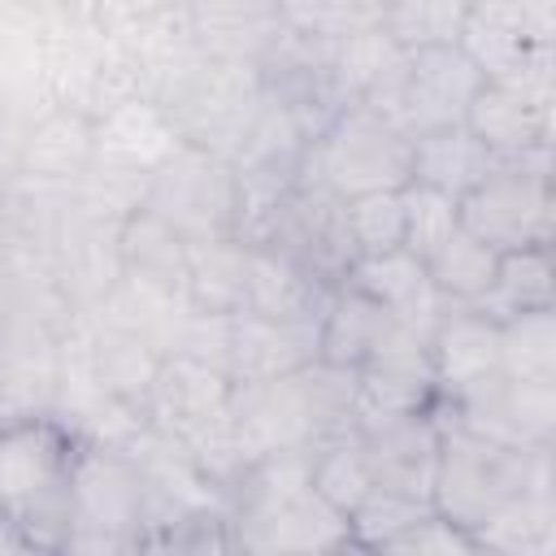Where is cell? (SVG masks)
Wrapping results in <instances>:
<instances>
[{
  "instance_id": "6da1fadb",
  "label": "cell",
  "mask_w": 556,
  "mask_h": 556,
  "mask_svg": "<svg viewBox=\"0 0 556 556\" xmlns=\"http://www.w3.org/2000/svg\"><path fill=\"white\" fill-rule=\"evenodd\" d=\"M308 452H265L243 465L226 491L235 552L287 556V552H343L352 547L348 517L330 508L308 482Z\"/></svg>"
},
{
  "instance_id": "7a4b0ae2",
  "label": "cell",
  "mask_w": 556,
  "mask_h": 556,
  "mask_svg": "<svg viewBox=\"0 0 556 556\" xmlns=\"http://www.w3.org/2000/svg\"><path fill=\"white\" fill-rule=\"evenodd\" d=\"M230 426L248 460L313 447L356 426V374L317 356L269 382H235Z\"/></svg>"
},
{
  "instance_id": "3957f363",
  "label": "cell",
  "mask_w": 556,
  "mask_h": 556,
  "mask_svg": "<svg viewBox=\"0 0 556 556\" xmlns=\"http://www.w3.org/2000/svg\"><path fill=\"white\" fill-rule=\"evenodd\" d=\"M78 434L56 413L0 421V513H9L35 552H61L70 530V473Z\"/></svg>"
},
{
  "instance_id": "277c9868",
  "label": "cell",
  "mask_w": 556,
  "mask_h": 556,
  "mask_svg": "<svg viewBox=\"0 0 556 556\" xmlns=\"http://www.w3.org/2000/svg\"><path fill=\"white\" fill-rule=\"evenodd\" d=\"M148 508H152V486L139 473V465L113 443L78 439V456L70 473V530L61 552H87V556L139 552Z\"/></svg>"
},
{
  "instance_id": "5b68a950",
  "label": "cell",
  "mask_w": 556,
  "mask_h": 556,
  "mask_svg": "<svg viewBox=\"0 0 556 556\" xmlns=\"http://www.w3.org/2000/svg\"><path fill=\"white\" fill-rule=\"evenodd\" d=\"M261 100H265L261 65L200 52L169 83V91L156 104L174 122V130H178L182 143L208 148V152H217V156L230 161L235 148L243 143L248 126L256 122Z\"/></svg>"
},
{
  "instance_id": "8992f818",
  "label": "cell",
  "mask_w": 556,
  "mask_h": 556,
  "mask_svg": "<svg viewBox=\"0 0 556 556\" xmlns=\"http://www.w3.org/2000/svg\"><path fill=\"white\" fill-rule=\"evenodd\" d=\"M304 169L343 200L365 191H391L404 187L413 174V135L369 104H343L313 135Z\"/></svg>"
},
{
  "instance_id": "52a82bcc",
  "label": "cell",
  "mask_w": 556,
  "mask_h": 556,
  "mask_svg": "<svg viewBox=\"0 0 556 556\" xmlns=\"http://www.w3.org/2000/svg\"><path fill=\"white\" fill-rule=\"evenodd\" d=\"M439 421H443V434H439L430 504L443 517L473 530L486 513H495L504 500H513L526 486L530 460L539 447H513V443L478 434L460 421H447V417H439Z\"/></svg>"
},
{
  "instance_id": "ba28073f",
  "label": "cell",
  "mask_w": 556,
  "mask_h": 556,
  "mask_svg": "<svg viewBox=\"0 0 556 556\" xmlns=\"http://www.w3.org/2000/svg\"><path fill=\"white\" fill-rule=\"evenodd\" d=\"M248 239L274 248L278 256H287L326 287H339L348 278V265L356 261L348 235V200L334 195L326 182H317L308 169L265 208V217Z\"/></svg>"
},
{
  "instance_id": "9c48e42d",
  "label": "cell",
  "mask_w": 556,
  "mask_h": 556,
  "mask_svg": "<svg viewBox=\"0 0 556 556\" xmlns=\"http://www.w3.org/2000/svg\"><path fill=\"white\" fill-rule=\"evenodd\" d=\"M460 226L491 243L495 252H517L534 243H552L556 230V187H552V152L495 161L473 191L456 200Z\"/></svg>"
},
{
  "instance_id": "30bf717a",
  "label": "cell",
  "mask_w": 556,
  "mask_h": 556,
  "mask_svg": "<svg viewBox=\"0 0 556 556\" xmlns=\"http://www.w3.org/2000/svg\"><path fill=\"white\" fill-rule=\"evenodd\" d=\"M143 208H152L161 222H169L182 239L239 235L243 187L226 156L195 148V143H178L152 169Z\"/></svg>"
},
{
  "instance_id": "8fae6325",
  "label": "cell",
  "mask_w": 556,
  "mask_h": 556,
  "mask_svg": "<svg viewBox=\"0 0 556 556\" xmlns=\"http://www.w3.org/2000/svg\"><path fill=\"white\" fill-rule=\"evenodd\" d=\"M439 417L460 421L478 434H491L513 447H543L556 443V382L534 378H508L504 369H491L456 391H443L434 400Z\"/></svg>"
},
{
  "instance_id": "7c38bea8",
  "label": "cell",
  "mask_w": 556,
  "mask_h": 556,
  "mask_svg": "<svg viewBox=\"0 0 556 556\" xmlns=\"http://www.w3.org/2000/svg\"><path fill=\"white\" fill-rule=\"evenodd\" d=\"M117 226L113 217H100L91 208H83L74 195L70 204L52 217V226L35 239L48 256V269L56 278V287L65 291V300L78 313H91L122 278V261H117Z\"/></svg>"
},
{
  "instance_id": "4fadbf2b",
  "label": "cell",
  "mask_w": 556,
  "mask_h": 556,
  "mask_svg": "<svg viewBox=\"0 0 556 556\" xmlns=\"http://www.w3.org/2000/svg\"><path fill=\"white\" fill-rule=\"evenodd\" d=\"M65 326L17 304H0V417L56 408Z\"/></svg>"
},
{
  "instance_id": "5bb4252c",
  "label": "cell",
  "mask_w": 556,
  "mask_h": 556,
  "mask_svg": "<svg viewBox=\"0 0 556 556\" xmlns=\"http://www.w3.org/2000/svg\"><path fill=\"white\" fill-rule=\"evenodd\" d=\"M482 83H486L482 70L465 56L460 43L413 48L408 52V65H404L400 100H395V122L408 135L460 126Z\"/></svg>"
},
{
  "instance_id": "9a60e30c",
  "label": "cell",
  "mask_w": 556,
  "mask_h": 556,
  "mask_svg": "<svg viewBox=\"0 0 556 556\" xmlns=\"http://www.w3.org/2000/svg\"><path fill=\"white\" fill-rule=\"evenodd\" d=\"M356 443L369 460L374 486L404 491L417 500H430L434 486V460H439V408L417 413H382V417H356Z\"/></svg>"
},
{
  "instance_id": "2e32d148",
  "label": "cell",
  "mask_w": 556,
  "mask_h": 556,
  "mask_svg": "<svg viewBox=\"0 0 556 556\" xmlns=\"http://www.w3.org/2000/svg\"><path fill=\"white\" fill-rule=\"evenodd\" d=\"M552 452H556V443L539 447L534 460H530L526 486L473 526L478 552H495V556H552L556 552V469H552Z\"/></svg>"
},
{
  "instance_id": "e0dca14e",
  "label": "cell",
  "mask_w": 556,
  "mask_h": 556,
  "mask_svg": "<svg viewBox=\"0 0 556 556\" xmlns=\"http://www.w3.org/2000/svg\"><path fill=\"white\" fill-rule=\"evenodd\" d=\"M74 330H78V343H83V356H87L96 382H100L113 400H122V404H130V408L143 413L148 387H152L156 365H161L165 352H161L148 334L122 326L117 317H109V313H100V308L78 313V317H74Z\"/></svg>"
},
{
  "instance_id": "ac0fdd59",
  "label": "cell",
  "mask_w": 556,
  "mask_h": 556,
  "mask_svg": "<svg viewBox=\"0 0 556 556\" xmlns=\"http://www.w3.org/2000/svg\"><path fill=\"white\" fill-rule=\"evenodd\" d=\"M91 156H96V117L74 104L48 100L30 122L17 182L48 187V191H74V182L83 178Z\"/></svg>"
},
{
  "instance_id": "d6986e66",
  "label": "cell",
  "mask_w": 556,
  "mask_h": 556,
  "mask_svg": "<svg viewBox=\"0 0 556 556\" xmlns=\"http://www.w3.org/2000/svg\"><path fill=\"white\" fill-rule=\"evenodd\" d=\"M456 43L482 70L486 83H504L543 104H556V43L530 39L521 30H508L482 17H469Z\"/></svg>"
},
{
  "instance_id": "ffe728a7",
  "label": "cell",
  "mask_w": 556,
  "mask_h": 556,
  "mask_svg": "<svg viewBox=\"0 0 556 556\" xmlns=\"http://www.w3.org/2000/svg\"><path fill=\"white\" fill-rule=\"evenodd\" d=\"M469 135L495 156V161H521V156H547L552 152V104L504 87V83H482L469 113H465Z\"/></svg>"
},
{
  "instance_id": "44dd1931",
  "label": "cell",
  "mask_w": 556,
  "mask_h": 556,
  "mask_svg": "<svg viewBox=\"0 0 556 556\" xmlns=\"http://www.w3.org/2000/svg\"><path fill=\"white\" fill-rule=\"evenodd\" d=\"M348 287H356L361 295H369L374 304H382L391 317H400L404 326H413L417 334L430 339L434 321L443 317L447 300L439 295L430 269L421 256H413L408 248L395 252H378V256H356L348 265Z\"/></svg>"
},
{
  "instance_id": "7402d4cb",
  "label": "cell",
  "mask_w": 556,
  "mask_h": 556,
  "mask_svg": "<svg viewBox=\"0 0 556 556\" xmlns=\"http://www.w3.org/2000/svg\"><path fill=\"white\" fill-rule=\"evenodd\" d=\"M317 361V321H274L256 313H230L226 374L230 382H269Z\"/></svg>"
},
{
  "instance_id": "603a6c76",
  "label": "cell",
  "mask_w": 556,
  "mask_h": 556,
  "mask_svg": "<svg viewBox=\"0 0 556 556\" xmlns=\"http://www.w3.org/2000/svg\"><path fill=\"white\" fill-rule=\"evenodd\" d=\"M187 26L208 56L261 65L282 39L278 0H182Z\"/></svg>"
},
{
  "instance_id": "cb8c5ba5",
  "label": "cell",
  "mask_w": 556,
  "mask_h": 556,
  "mask_svg": "<svg viewBox=\"0 0 556 556\" xmlns=\"http://www.w3.org/2000/svg\"><path fill=\"white\" fill-rule=\"evenodd\" d=\"M426 343L439 395L500 369V321L478 304H447Z\"/></svg>"
},
{
  "instance_id": "d4e9b609",
  "label": "cell",
  "mask_w": 556,
  "mask_h": 556,
  "mask_svg": "<svg viewBox=\"0 0 556 556\" xmlns=\"http://www.w3.org/2000/svg\"><path fill=\"white\" fill-rule=\"evenodd\" d=\"M117 261L126 282L187 295V239L143 204L117 226Z\"/></svg>"
},
{
  "instance_id": "484cf974",
  "label": "cell",
  "mask_w": 556,
  "mask_h": 556,
  "mask_svg": "<svg viewBox=\"0 0 556 556\" xmlns=\"http://www.w3.org/2000/svg\"><path fill=\"white\" fill-rule=\"evenodd\" d=\"M395 326H404L400 317H391L382 304H374L369 295H361L356 287L339 282L321 308V321H317V356L330 361V365H343V369H361L391 334Z\"/></svg>"
},
{
  "instance_id": "4316f807",
  "label": "cell",
  "mask_w": 556,
  "mask_h": 556,
  "mask_svg": "<svg viewBox=\"0 0 556 556\" xmlns=\"http://www.w3.org/2000/svg\"><path fill=\"white\" fill-rule=\"evenodd\" d=\"M252 243V239H248ZM334 287L308 278L300 265L278 256L265 243H252L248 252V291H243V313L274 317V321H321V308Z\"/></svg>"
},
{
  "instance_id": "83f0119b",
  "label": "cell",
  "mask_w": 556,
  "mask_h": 556,
  "mask_svg": "<svg viewBox=\"0 0 556 556\" xmlns=\"http://www.w3.org/2000/svg\"><path fill=\"white\" fill-rule=\"evenodd\" d=\"M178 143L182 139H178L174 122L161 113V104H152L143 96L113 100L104 113H96V148L117 161H130L139 169H156Z\"/></svg>"
},
{
  "instance_id": "f1b7e54d",
  "label": "cell",
  "mask_w": 556,
  "mask_h": 556,
  "mask_svg": "<svg viewBox=\"0 0 556 556\" xmlns=\"http://www.w3.org/2000/svg\"><path fill=\"white\" fill-rule=\"evenodd\" d=\"M248 252L243 235L187 239V300L200 313H243L248 291Z\"/></svg>"
},
{
  "instance_id": "f546056e",
  "label": "cell",
  "mask_w": 556,
  "mask_h": 556,
  "mask_svg": "<svg viewBox=\"0 0 556 556\" xmlns=\"http://www.w3.org/2000/svg\"><path fill=\"white\" fill-rule=\"evenodd\" d=\"M48 104L43 91V17L0 0V109Z\"/></svg>"
},
{
  "instance_id": "4dcf8cb0",
  "label": "cell",
  "mask_w": 556,
  "mask_h": 556,
  "mask_svg": "<svg viewBox=\"0 0 556 556\" xmlns=\"http://www.w3.org/2000/svg\"><path fill=\"white\" fill-rule=\"evenodd\" d=\"M491 165H495V156L460 122V126L413 135V174H408V182H421V187H434V191L460 200L465 191H473L482 182V174Z\"/></svg>"
},
{
  "instance_id": "1f68e13d",
  "label": "cell",
  "mask_w": 556,
  "mask_h": 556,
  "mask_svg": "<svg viewBox=\"0 0 556 556\" xmlns=\"http://www.w3.org/2000/svg\"><path fill=\"white\" fill-rule=\"evenodd\" d=\"M482 313H491L495 321L530 313V308H556V265H552V243H534V248H517V252H500L495 265V282L486 287V295L478 300Z\"/></svg>"
},
{
  "instance_id": "d6a6232c",
  "label": "cell",
  "mask_w": 556,
  "mask_h": 556,
  "mask_svg": "<svg viewBox=\"0 0 556 556\" xmlns=\"http://www.w3.org/2000/svg\"><path fill=\"white\" fill-rule=\"evenodd\" d=\"M495 265H500V252L491 243H482L478 235H469L465 226H456L426 256V269L447 304H478L486 295V287L495 282Z\"/></svg>"
},
{
  "instance_id": "836d02e7",
  "label": "cell",
  "mask_w": 556,
  "mask_h": 556,
  "mask_svg": "<svg viewBox=\"0 0 556 556\" xmlns=\"http://www.w3.org/2000/svg\"><path fill=\"white\" fill-rule=\"evenodd\" d=\"M308 482L343 517L374 491V473H369V460H365V452L356 443V430H343V434H330V439L313 443V452H308Z\"/></svg>"
},
{
  "instance_id": "e575fe53",
  "label": "cell",
  "mask_w": 556,
  "mask_h": 556,
  "mask_svg": "<svg viewBox=\"0 0 556 556\" xmlns=\"http://www.w3.org/2000/svg\"><path fill=\"white\" fill-rule=\"evenodd\" d=\"M465 22H469V0H387L374 26L413 52V48L456 43Z\"/></svg>"
},
{
  "instance_id": "d590c367",
  "label": "cell",
  "mask_w": 556,
  "mask_h": 556,
  "mask_svg": "<svg viewBox=\"0 0 556 556\" xmlns=\"http://www.w3.org/2000/svg\"><path fill=\"white\" fill-rule=\"evenodd\" d=\"M500 369L508 378L556 382V308H530L500 321Z\"/></svg>"
},
{
  "instance_id": "8d00e7d4",
  "label": "cell",
  "mask_w": 556,
  "mask_h": 556,
  "mask_svg": "<svg viewBox=\"0 0 556 556\" xmlns=\"http://www.w3.org/2000/svg\"><path fill=\"white\" fill-rule=\"evenodd\" d=\"M430 508H434L430 500L374 486V491L348 513L352 547H361V552H387V543H391L400 530H408V526H413L421 513H430Z\"/></svg>"
},
{
  "instance_id": "74e56055",
  "label": "cell",
  "mask_w": 556,
  "mask_h": 556,
  "mask_svg": "<svg viewBox=\"0 0 556 556\" xmlns=\"http://www.w3.org/2000/svg\"><path fill=\"white\" fill-rule=\"evenodd\" d=\"M348 235L356 256H378L404 248V187L365 191L348 200Z\"/></svg>"
},
{
  "instance_id": "f35d334b",
  "label": "cell",
  "mask_w": 556,
  "mask_h": 556,
  "mask_svg": "<svg viewBox=\"0 0 556 556\" xmlns=\"http://www.w3.org/2000/svg\"><path fill=\"white\" fill-rule=\"evenodd\" d=\"M456 226H460V208L452 195L421 182H404V248L413 256L426 261Z\"/></svg>"
},
{
  "instance_id": "ab89813d",
  "label": "cell",
  "mask_w": 556,
  "mask_h": 556,
  "mask_svg": "<svg viewBox=\"0 0 556 556\" xmlns=\"http://www.w3.org/2000/svg\"><path fill=\"white\" fill-rule=\"evenodd\" d=\"M387 552H417V556H478V543H473V530L469 526H460V521H452V517H443L439 508H430V513H421L408 530H400L391 543H387Z\"/></svg>"
},
{
  "instance_id": "60d3db41",
  "label": "cell",
  "mask_w": 556,
  "mask_h": 556,
  "mask_svg": "<svg viewBox=\"0 0 556 556\" xmlns=\"http://www.w3.org/2000/svg\"><path fill=\"white\" fill-rule=\"evenodd\" d=\"M469 17L556 43V0H469Z\"/></svg>"
},
{
  "instance_id": "b9f144b4",
  "label": "cell",
  "mask_w": 556,
  "mask_h": 556,
  "mask_svg": "<svg viewBox=\"0 0 556 556\" xmlns=\"http://www.w3.org/2000/svg\"><path fill=\"white\" fill-rule=\"evenodd\" d=\"M43 104H22V109H0V195L17 182L22 174V152H26V135L30 122Z\"/></svg>"
},
{
  "instance_id": "7bdbcfd3",
  "label": "cell",
  "mask_w": 556,
  "mask_h": 556,
  "mask_svg": "<svg viewBox=\"0 0 556 556\" xmlns=\"http://www.w3.org/2000/svg\"><path fill=\"white\" fill-rule=\"evenodd\" d=\"M174 9H182V0H91V17L104 30H122V26H135V22L174 13Z\"/></svg>"
},
{
  "instance_id": "ee69618b",
  "label": "cell",
  "mask_w": 556,
  "mask_h": 556,
  "mask_svg": "<svg viewBox=\"0 0 556 556\" xmlns=\"http://www.w3.org/2000/svg\"><path fill=\"white\" fill-rule=\"evenodd\" d=\"M9 552H35V543L9 513H0V556H9Z\"/></svg>"
},
{
  "instance_id": "f6af8a7d",
  "label": "cell",
  "mask_w": 556,
  "mask_h": 556,
  "mask_svg": "<svg viewBox=\"0 0 556 556\" xmlns=\"http://www.w3.org/2000/svg\"><path fill=\"white\" fill-rule=\"evenodd\" d=\"M35 13H87L91 17V0H17Z\"/></svg>"
},
{
  "instance_id": "bcb514c9",
  "label": "cell",
  "mask_w": 556,
  "mask_h": 556,
  "mask_svg": "<svg viewBox=\"0 0 556 556\" xmlns=\"http://www.w3.org/2000/svg\"><path fill=\"white\" fill-rule=\"evenodd\" d=\"M0 282H4V265H0Z\"/></svg>"
}]
</instances>
